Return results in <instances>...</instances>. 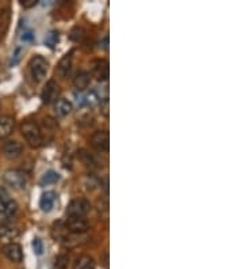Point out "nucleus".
Returning a JSON list of instances; mask_svg holds the SVG:
<instances>
[{"label":"nucleus","instance_id":"1","mask_svg":"<svg viewBox=\"0 0 244 269\" xmlns=\"http://www.w3.org/2000/svg\"><path fill=\"white\" fill-rule=\"evenodd\" d=\"M18 212V204L10 199L7 190L0 188V224H7L15 218Z\"/></svg>","mask_w":244,"mask_h":269},{"label":"nucleus","instance_id":"2","mask_svg":"<svg viewBox=\"0 0 244 269\" xmlns=\"http://www.w3.org/2000/svg\"><path fill=\"white\" fill-rule=\"evenodd\" d=\"M21 132L31 148H39L44 143L41 129L33 121H23L21 125Z\"/></svg>","mask_w":244,"mask_h":269},{"label":"nucleus","instance_id":"3","mask_svg":"<svg viewBox=\"0 0 244 269\" xmlns=\"http://www.w3.org/2000/svg\"><path fill=\"white\" fill-rule=\"evenodd\" d=\"M3 181L6 185H9L10 188L15 189V190H22L26 188V184H27V175L18 169H10L3 174Z\"/></svg>","mask_w":244,"mask_h":269},{"label":"nucleus","instance_id":"4","mask_svg":"<svg viewBox=\"0 0 244 269\" xmlns=\"http://www.w3.org/2000/svg\"><path fill=\"white\" fill-rule=\"evenodd\" d=\"M90 205L89 200L86 199H75L69 203L67 208V216L68 218H85L86 215L90 212Z\"/></svg>","mask_w":244,"mask_h":269},{"label":"nucleus","instance_id":"5","mask_svg":"<svg viewBox=\"0 0 244 269\" xmlns=\"http://www.w3.org/2000/svg\"><path fill=\"white\" fill-rule=\"evenodd\" d=\"M29 67L34 82H41L44 81V78L47 76L48 61L44 59L43 56H34L33 59L30 60Z\"/></svg>","mask_w":244,"mask_h":269},{"label":"nucleus","instance_id":"6","mask_svg":"<svg viewBox=\"0 0 244 269\" xmlns=\"http://www.w3.org/2000/svg\"><path fill=\"white\" fill-rule=\"evenodd\" d=\"M110 136L107 131H97L91 136V145L98 152H106L109 149Z\"/></svg>","mask_w":244,"mask_h":269},{"label":"nucleus","instance_id":"7","mask_svg":"<svg viewBox=\"0 0 244 269\" xmlns=\"http://www.w3.org/2000/svg\"><path fill=\"white\" fill-rule=\"evenodd\" d=\"M60 94V87L55 81H49L45 86V89L43 90V94H41V99L44 103L51 105V103L57 101V97Z\"/></svg>","mask_w":244,"mask_h":269},{"label":"nucleus","instance_id":"8","mask_svg":"<svg viewBox=\"0 0 244 269\" xmlns=\"http://www.w3.org/2000/svg\"><path fill=\"white\" fill-rule=\"evenodd\" d=\"M2 252L5 254L7 258H9L11 262H21L23 260V252H22V248L15 242H9L6 244L2 249Z\"/></svg>","mask_w":244,"mask_h":269},{"label":"nucleus","instance_id":"9","mask_svg":"<svg viewBox=\"0 0 244 269\" xmlns=\"http://www.w3.org/2000/svg\"><path fill=\"white\" fill-rule=\"evenodd\" d=\"M65 228L72 234H85L89 230V222L85 218H68Z\"/></svg>","mask_w":244,"mask_h":269},{"label":"nucleus","instance_id":"10","mask_svg":"<svg viewBox=\"0 0 244 269\" xmlns=\"http://www.w3.org/2000/svg\"><path fill=\"white\" fill-rule=\"evenodd\" d=\"M22 151H23V145L17 140L6 141L5 144H3V155L7 159L19 158L22 155Z\"/></svg>","mask_w":244,"mask_h":269},{"label":"nucleus","instance_id":"11","mask_svg":"<svg viewBox=\"0 0 244 269\" xmlns=\"http://www.w3.org/2000/svg\"><path fill=\"white\" fill-rule=\"evenodd\" d=\"M93 73L98 81H107L109 78V63L106 60H95L93 61Z\"/></svg>","mask_w":244,"mask_h":269},{"label":"nucleus","instance_id":"12","mask_svg":"<svg viewBox=\"0 0 244 269\" xmlns=\"http://www.w3.org/2000/svg\"><path fill=\"white\" fill-rule=\"evenodd\" d=\"M14 128H15V120L11 116H2L0 117V140H5L11 136Z\"/></svg>","mask_w":244,"mask_h":269},{"label":"nucleus","instance_id":"13","mask_svg":"<svg viewBox=\"0 0 244 269\" xmlns=\"http://www.w3.org/2000/svg\"><path fill=\"white\" fill-rule=\"evenodd\" d=\"M18 234H19V231L14 226H11L10 223L0 224V239L6 241L7 244H9V241H14V239L17 238Z\"/></svg>","mask_w":244,"mask_h":269},{"label":"nucleus","instance_id":"14","mask_svg":"<svg viewBox=\"0 0 244 269\" xmlns=\"http://www.w3.org/2000/svg\"><path fill=\"white\" fill-rule=\"evenodd\" d=\"M56 203V193L49 190V192H45L41 196V200H39V207L43 209L44 212H51L53 207H55Z\"/></svg>","mask_w":244,"mask_h":269},{"label":"nucleus","instance_id":"15","mask_svg":"<svg viewBox=\"0 0 244 269\" xmlns=\"http://www.w3.org/2000/svg\"><path fill=\"white\" fill-rule=\"evenodd\" d=\"M72 68V53H67L63 59L60 60L59 65H57V72L61 78H65L69 75Z\"/></svg>","mask_w":244,"mask_h":269},{"label":"nucleus","instance_id":"16","mask_svg":"<svg viewBox=\"0 0 244 269\" xmlns=\"http://www.w3.org/2000/svg\"><path fill=\"white\" fill-rule=\"evenodd\" d=\"M55 111L59 117H65L72 111V103L68 99H57L55 103Z\"/></svg>","mask_w":244,"mask_h":269},{"label":"nucleus","instance_id":"17","mask_svg":"<svg viewBox=\"0 0 244 269\" xmlns=\"http://www.w3.org/2000/svg\"><path fill=\"white\" fill-rule=\"evenodd\" d=\"M90 85V73H87L86 71H80L76 73V76L73 78V86L76 90L83 91L89 87Z\"/></svg>","mask_w":244,"mask_h":269},{"label":"nucleus","instance_id":"18","mask_svg":"<svg viewBox=\"0 0 244 269\" xmlns=\"http://www.w3.org/2000/svg\"><path fill=\"white\" fill-rule=\"evenodd\" d=\"M95 262H94L93 257L90 256H79L73 261V269H94Z\"/></svg>","mask_w":244,"mask_h":269},{"label":"nucleus","instance_id":"19","mask_svg":"<svg viewBox=\"0 0 244 269\" xmlns=\"http://www.w3.org/2000/svg\"><path fill=\"white\" fill-rule=\"evenodd\" d=\"M79 158L83 162V165L87 167H95L97 166V161L94 158L93 155L87 152L86 149H80L79 151Z\"/></svg>","mask_w":244,"mask_h":269},{"label":"nucleus","instance_id":"20","mask_svg":"<svg viewBox=\"0 0 244 269\" xmlns=\"http://www.w3.org/2000/svg\"><path fill=\"white\" fill-rule=\"evenodd\" d=\"M59 174L56 173V171L51 170L48 171V173H45V175L43 177V179H41V184L43 185H49V184H55V182H57L59 181Z\"/></svg>","mask_w":244,"mask_h":269},{"label":"nucleus","instance_id":"21","mask_svg":"<svg viewBox=\"0 0 244 269\" xmlns=\"http://www.w3.org/2000/svg\"><path fill=\"white\" fill-rule=\"evenodd\" d=\"M69 265V257L67 254H60L56 257L55 260V268L56 269H68Z\"/></svg>","mask_w":244,"mask_h":269},{"label":"nucleus","instance_id":"22","mask_svg":"<svg viewBox=\"0 0 244 269\" xmlns=\"http://www.w3.org/2000/svg\"><path fill=\"white\" fill-rule=\"evenodd\" d=\"M57 43H59V33L57 31H51L45 37V45H48L49 48H53Z\"/></svg>","mask_w":244,"mask_h":269},{"label":"nucleus","instance_id":"23","mask_svg":"<svg viewBox=\"0 0 244 269\" xmlns=\"http://www.w3.org/2000/svg\"><path fill=\"white\" fill-rule=\"evenodd\" d=\"M71 39L73 40V41H76V43L83 41V39H85V30L82 29V27H75V29H72Z\"/></svg>","mask_w":244,"mask_h":269},{"label":"nucleus","instance_id":"24","mask_svg":"<svg viewBox=\"0 0 244 269\" xmlns=\"http://www.w3.org/2000/svg\"><path fill=\"white\" fill-rule=\"evenodd\" d=\"M33 249H34V253L37 254V256H41L44 253V244L41 239L35 238L33 241Z\"/></svg>","mask_w":244,"mask_h":269},{"label":"nucleus","instance_id":"25","mask_svg":"<svg viewBox=\"0 0 244 269\" xmlns=\"http://www.w3.org/2000/svg\"><path fill=\"white\" fill-rule=\"evenodd\" d=\"M37 0H21V6L25 9H33L37 6Z\"/></svg>","mask_w":244,"mask_h":269},{"label":"nucleus","instance_id":"26","mask_svg":"<svg viewBox=\"0 0 244 269\" xmlns=\"http://www.w3.org/2000/svg\"><path fill=\"white\" fill-rule=\"evenodd\" d=\"M102 113H103V116H106V117H109V101H107V99L102 103Z\"/></svg>","mask_w":244,"mask_h":269},{"label":"nucleus","instance_id":"27","mask_svg":"<svg viewBox=\"0 0 244 269\" xmlns=\"http://www.w3.org/2000/svg\"><path fill=\"white\" fill-rule=\"evenodd\" d=\"M22 40H23V41H31V40H33V34H31V33H25V35H22Z\"/></svg>","mask_w":244,"mask_h":269},{"label":"nucleus","instance_id":"28","mask_svg":"<svg viewBox=\"0 0 244 269\" xmlns=\"http://www.w3.org/2000/svg\"><path fill=\"white\" fill-rule=\"evenodd\" d=\"M2 18H3V11H0V22H2ZM2 25V23H0Z\"/></svg>","mask_w":244,"mask_h":269}]
</instances>
